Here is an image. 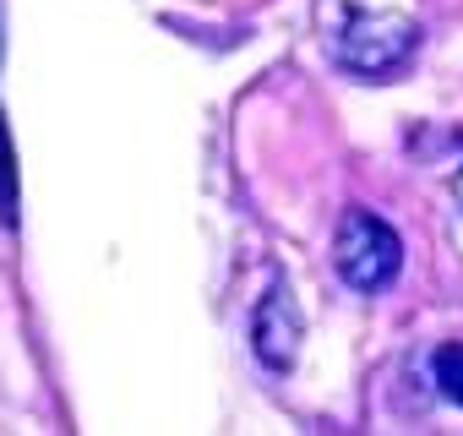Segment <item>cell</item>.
<instances>
[{
    "label": "cell",
    "mask_w": 463,
    "mask_h": 436,
    "mask_svg": "<svg viewBox=\"0 0 463 436\" xmlns=\"http://www.w3.org/2000/svg\"><path fill=\"white\" fill-rule=\"evenodd\" d=\"M333 268L354 295H382L398 268H403V241L371 207H349L338 218V241H333Z\"/></svg>",
    "instance_id": "cell-1"
},
{
    "label": "cell",
    "mask_w": 463,
    "mask_h": 436,
    "mask_svg": "<svg viewBox=\"0 0 463 436\" xmlns=\"http://www.w3.org/2000/svg\"><path fill=\"white\" fill-rule=\"evenodd\" d=\"M420 50V23L398 17V12H354L344 23V33L333 39V61L365 82L392 77L398 66H409Z\"/></svg>",
    "instance_id": "cell-2"
},
{
    "label": "cell",
    "mask_w": 463,
    "mask_h": 436,
    "mask_svg": "<svg viewBox=\"0 0 463 436\" xmlns=\"http://www.w3.org/2000/svg\"><path fill=\"white\" fill-rule=\"evenodd\" d=\"M251 344L262 355L268 371H289L295 355H300V306L284 284L268 289V300L257 306V322H251Z\"/></svg>",
    "instance_id": "cell-3"
},
{
    "label": "cell",
    "mask_w": 463,
    "mask_h": 436,
    "mask_svg": "<svg viewBox=\"0 0 463 436\" xmlns=\"http://www.w3.org/2000/svg\"><path fill=\"white\" fill-rule=\"evenodd\" d=\"M0 224L17 230V153H12L6 115H0Z\"/></svg>",
    "instance_id": "cell-4"
},
{
    "label": "cell",
    "mask_w": 463,
    "mask_h": 436,
    "mask_svg": "<svg viewBox=\"0 0 463 436\" xmlns=\"http://www.w3.org/2000/svg\"><path fill=\"white\" fill-rule=\"evenodd\" d=\"M430 376H436V393L447 403H463V344H441L430 355Z\"/></svg>",
    "instance_id": "cell-5"
},
{
    "label": "cell",
    "mask_w": 463,
    "mask_h": 436,
    "mask_svg": "<svg viewBox=\"0 0 463 436\" xmlns=\"http://www.w3.org/2000/svg\"><path fill=\"white\" fill-rule=\"evenodd\" d=\"M0 55H6V17H0Z\"/></svg>",
    "instance_id": "cell-6"
}]
</instances>
